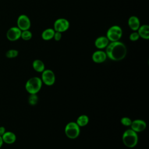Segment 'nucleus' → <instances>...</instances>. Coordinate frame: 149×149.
<instances>
[{
    "label": "nucleus",
    "instance_id": "obj_18",
    "mask_svg": "<svg viewBox=\"0 0 149 149\" xmlns=\"http://www.w3.org/2000/svg\"><path fill=\"white\" fill-rule=\"evenodd\" d=\"M76 122L80 127L86 126L89 122V117L84 114L81 115L77 118Z\"/></svg>",
    "mask_w": 149,
    "mask_h": 149
},
{
    "label": "nucleus",
    "instance_id": "obj_10",
    "mask_svg": "<svg viewBox=\"0 0 149 149\" xmlns=\"http://www.w3.org/2000/svg\"><path fill=\"white\" fill-rule=\"evenodd\" d=\"M147 127V123L146 122L142 119H135L132 120L130 129L136 132V133H140L144 131Z\"/></svg>",
    "mask_w": 149,
    "mask_h": 149
},
{
    "label": "nucleus",
    "instance_id": "obj_17",
    "mask_svg": "<svg viewBox=\"0 0 149 149\" xmlns=\"http://www.w3.org/2000/svg\"><path fill=\"white\" fill-rule=\"evenodd\" d=\"M55 30L52 28H48L45 29L41 34V38L45 41H49L53 38Z\"/></svg>",
    "mask_w": 149,
    "mask_h": 149
},
{
    "label": "nucleus",
    "instance_id": "obj_12",
    "mask_svg": "<svg viewBox=\"0 0 149 149\" xmlns=\"http://www.w3.org/2000/svg\"><path fill=\"white\" fill-rule=\"evenodd\" d=\"M109 41L106 36H100L97 37L94 41L95 47L98 49H102L106 48Z\"/></svg>",
    "mask_w": 149,
    "mask_h": 149
},
{
    "label": "nucleus",
    "instance_id": "obj_8",
    "mask_svg": "<svg viewBox=\"0 0 149 149\" xmlns=\"http://www.w3.org/2000/svg\"><path fill=\"white\" fill-rule=\"evenodd\" d=\"M17 27L22 31L29 30L31 27V21L29 17L24 15H20L17 19Z\"/></svg>",
    "mask_w": 149,
    "mask_h": 149
},
{
    "label": "nucleus",
    "instance_id": "obj_16",
    "mask_svg": "<svg viewBox=\"0 0 149 149\" xmlns=\"http://www.w3.org/2000/svg\"><path fill=\"white\" fill-rule=\"evenodd\" d=\"M33 69L38 73H42L45 70L44 63L40 59H35L32 63Z\"/></svg>",
    "mask_w": 149,
    "mask_h": 149
},
{
    "label": "nucleus",
    "instance_id": "obj_13",
    "mask_svg": "<svg viewBox=\"0 0 149 149\" xmlns=\"http://www.w3.org/2000/svg\"><path fill=\"white\" fill-rule=\"evenodd\" d=\"M2 139L3 143L7 144H13L16 140V134L10 131H6L2 136Z\"/></svg>",
    "mask_w": 149,
    "mask_h": 149
},
{
    "label": "nucleus",
    "instance_id": "obj_4",
    "mask_svg": "<svg viewBox=\"0 0 149 149\" xmlns=\"http://www.w3.org/2000/svg\"><path fill=\"white\" fill-rule=\"evenodd\" d=\"M65 133L69 139H75L80 135V127L76 122H70L65 126Z\"/></svg>",
    "mask_w": 149,
    "mask_h": 149
},
{
    "label": "nucleus",
    "instance_id": "obj_25",
    "mask_svg": "<svg viewBox=\"0 0 149 149\" xmlns=\"http://www.w3.org/2000/svg\"><path fill=\"white\" fill-rule=\"evenodd\" d=\"M5 132H6L5 127L4 126H0V136L1 137L5 133Z\"/></svg>",
    "mask_w": 149,
    "mask_h": 149
},
{
    "label": "nucleus",
    "instance_id": "obj_26",
    "mask_svg": "<svg viewBox=\"0 0 149 149\" xmlns=\"http://www.w3.org/2000/svg\"><path fill=\"white\" fill-rule=\"evenodd\" d=\"M3 144V140H2V137L0 136V148L2 147Z\"/></svg>",
    "mask_w": 149,
    "mask_h": 149
},
{
    "label": "nucleus",
    "instance_id": "obj_20",
    "mask_svg": "<svg viewBox=\"0 0 149 149\" xmlns=\"http://www.w3.org/2000/svg\"><path fill=\"white\" fill-rule=\"evenodd\" d=\"M18 55H19V51L17 49H9L5 53L6 57L9 59L15 58L17 57Z\"/></svg>",
    "mask_w": 149,
    "mask_h": 149
},
{
    "label": "nucleus",
    "instance_id": "obj_2",
    "mask_svg": "<svg viewBox=\"0 0 149 149\" xmlns=\"http://www.w3.org/2000/svg\"><path fill=\"white\" fill-rule=\"evenodd\" d=\"M122 140L126 147L130 148H134L137 146L139 141L137 133L131 129H128L123 132Z\"/></svg>",
    "mask_w": 149,
    "mask_h": 149
},
{
    "label": "nucleus",
    "instance_id": "obj_6",
    "mask_svg": "<svg viewBox=\"0 0 149 149\" xmlns=\"http://www.w3.org/2000/svg\"><path fill=\"white\" fill-rule=\"evenodd\" d=\"M42 83L48 86H52L56 80V77L54 72L51 69H45L41 73V77Z\"/></svg>",
    "mask_w": 149,
    "mask_h": 149
},
{
    "label": "nucleus",
    "instance_id": "obj_21",
    "mask_svg": "<svg viewBox=\"0 0 149 149\" xmlns=\"http://www.w3.org/2000/svg\"><path fill=\"white\" fill-rule=\"evenodd\" d=\"M32 37H33L32 33L29 30L22 31L20 38H22L23 40H25V41L30 40L32 38Z\"/></svg>",
    "mask_w": 149,
    "mask_h": 149
},
{
    "label": "nucleus",
    "instance_id": "obj_1",
    "mask_svg": "<svg viewBox=\"0 0 149 149\" xmlns=\"http://www.w3.org/2000/svg\"><path fill=\"white\" fill-rule=\"evenodd\" d=\"M105 49L107 58L113 61H122L127 54L126 46L120 41L109 42Z\"/></svg>",
    "mask_w": 149,
    "mask_h": 149
},
{
    "label": "nucleus",
    "instance_id": "obj_7",
    "mask_svg": "<svg viewBox=\"0 0 149 149\" xmlns=\"http://www.w3.org/2000/svg\"><path fill=\"white\" fill-rule=\"evenodd\" d=\"M70 27V23L66 19L59 18L54 23V30L55 31L63 33L66 31Z\"/></svg>",
    "mask_w": 149,
    "mask_h": 149
},
{
    "label": "nucleus",
    "instance_id": "obj_24",
    "mask_svg": "<svg viewBox=\"0 0 149 149\" xmlns=\"http://www.w3.org/2000/svg\"><path fill=\"white\" fill-rule=\"evenodd\" d=\"M53 38L56 41H59L61 40L62 38V33L60 32H58V31H55L54 33V36Z\"/></svg>",
    "mask_w": 149,
    "mask_h": 149
},
{
    "label": "nucleus",
    "instance_id": "obj_11",
    "mask_svg": "<svg viewBox=\"0 0 149 149\" xmlns=\"http://www.w3.org/2000/svg\"><path fill=\"white\" fill-rule=\"evenodd\" d=\"M107 58L105 51L99 49L94 52L91 56L93 61L96 63H101L104 62Z\"/></svg>",
    "mask_w": 149,
    "mask_h": 149
},
{
    "label": "nucleus",
    "instance_id": "obj_22",
    "mask_svg": "<svg viewBox=\"0 0 149 149\" xmlns=\"http://www.w3.org/2000/svg\"><path fill=\"white\" fill-rule=\"evenodd\" d=\"M120 123L122 125L125 126H126V127H129V126H130L131 125V123H132V119L129 118V117H127V116H124V117H122L121 119H120Z\"/></svg>",
    "mask_w": 149,
    "mask_h": 149
},
{
    "label": "nucleus",
    "instance_id": "obj_9",
    "mask_svg": "<svg viewBox=\"0 0 149 149\" xmlns=\"http://www.w3.org/2000/svg\"><path fill=\"white\" fill-rule=\"evenodd\" d=\"M22 30L17 26H13L9 28L6 32V38L10 41H15L21 37Z\"/></svg>",
    "mask_w": 149,
    "mask_h": 149
},
{
    "label": "nucleus",
    "instance_id": "obj_19",
    "mask_svg": "<svg viewBox=\"0 0 149 149\" xmlns=\"http://www.w3.org/2000/svg\"><path fill=\"white\" fill-rule=\"evenodd\" d=\"M38 101V97L37 94H30L28 97V102L30 105L34 106L36 105Z\"/></svg>",
    "mask_w": 149,
    "mask_h": 149
},
{
    "label": "nucleus",
    "instance_id": "obj_14",
    "mask_svg": "<svg viewBox=\"0 0 149 149\" xmlns=\"http://www.w3.org/2000/svg\"><path fill=\"white\" fill-rule=\"evenodd\" d=\"M129 28L133 31H136L140 26V22L139 19L136 16H130L127 21Z\"/></svg>",
    "mask_w": 149,
    "mask_h": 149
},
{
    "label": "nucleus",
    "instance_id": "obj_15",
    "mask_svg": "<svg viewBox=\"0 0 149 149\" xmlns=\"http://www.w3.org/2000/svg\"><path fill=\"white\" fill-rule=\"evenodd\" d=\"M139 37L144 40L149 39V26L147 24H143L139 27L137 30Z\"/></svg>",
    "mask_w": 149,
    "mask_h": 149
},
{
    "label": "nucleus",
    "instance_id": "obj_5",
    "mask_svg": "<svg viewBox=\"0 0 149 149\" xmlns=\"http://www.w3.org/2000/svg\"><path fill=\"white\" fill-rule=\"evenodd\" d=\"M123 31L122 28L118 25L111 26L107 31L106 37L111 42L119 41L122 38Z\"/></svg>",
    "mask_w": 149,
    "mask_h": 149
},
{
    "label": "nucleus",
    "instance_id": "obj_23",
    "mask_svg": "<svg viewBox=\"0 0 149 149\" xmlns=\"http://www.w3.org/2000/svg\"><path fill=\"white\" fill-rule=\"evenodd\" d=\"M139 38H140V37H139V35L138 33L137 32V31L132 32L129 36V39L132 41H136L138 40L139 39Z\"/></svg>",
    "mask_w": 149,
    "mask_h": 149
},
{
    "label": "nucleus",
    "instance_id": "obj_3",
    "mask_svg": "<svg viewBox=\"0 0 149 149\" xmlns=\"http://www.w3.org/2000/svg\"><path fill=\"white\" fill-rule=\"evenodd\" d=\"M42 82L40 77L34 76L27 80L25 84V89L29 94H37L41 89Z\"/></svg>",
    "mask_w": 149,
    "mask_h": 149
}]
</instances>
